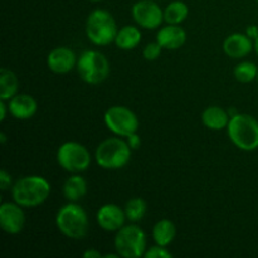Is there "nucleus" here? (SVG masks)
Here are the masks:
<instances>
[{"label": "nucleus", "instance_id": "26", "mask_svg": "<svg viewBox=\"0 0 258 258\" xmlns=\"http://www.w3.org/2000/svg\"><path fill=\"white\" fill-rule=\"evenodd\" d=\"M144 257L145 258H171L173 257V253H171L166 247L155 244V246L149 247V248L146 249L145 253H144Z\"/></svg>", "mask_w": 258, "mask_h": 258}, {"label": "nucleus", "instance_id": "23", "mask_svg": "<svg viewBox=\"0 0 258 258\" xmlns=\"http://www.w3.org/2000/svg\"><path fill=\"white\" fill-rule=\"evenodd\" d=\"M123 211H125L127 221H130L131 223H138V222H140L145 217L148 206H146V202L143 198L134 197V198L128 199L126 202Z\"/></svg>", "mask_w": 258, "mask_h": 258}, {"label": "nucleus", "instance_id": "1", "mask_svg": "<svg viewBox=\"0 0 258 258\" xmlns=\"http://www.w3.org/2000/svg\"><path fill=\"white\" fill-rule=\"evenodd\" d=\"M12 198L23 208H35L42 206L50 196V183L40 175H27L13 184Z\"/></svg>", "mask_w": 258, "mask_h": 258}, {"label": "nucleus", "instance_id": "21", "mask_svg": "<svg viewBox=\"0 0 258 258\" xmlns=\"http://www.w3.org/2000/svg\"><path fill=\"white\" fill-rule=\"evenodd\" d=\"M19 90V80L12 70L3 67L0 70V100L9 101Z\"/></svg>", "mask_w": 258, "mask_h": 258}, {"label": "nucleus", "instance_id": "27", "mask_svg": "<svg viewBox=\"0 0 258 258\" xmlns=\"http://www.w3.org/2000/svg\"><path fill=\"white\" fill-rule=\"evenodd\" d=\"M12 186H13L12 175H10L5 169H2V171H0V189H2L3 191H7L8 189H12Z\"/></svg>", "mask_w": 258, "mask_h": 258}, {"label": "nucleus", "instance_id": "15", "mask_svg": "<svg viewBox=\"0 0 258 258\" xmlns=\"http://www.w3.org/2000/svg\"><path fill=\"white\" fill-rule=\"evenodd\" d=\"M9 113L17 120H29L37 113L38 102L28 93H17L8 101Z\"/></svg>", "mask_w": 258, "mask_h": 258}, {"label": "nucleus", "instance_id": "32", "mask_svg": "<svg viewBox=\"0 0 258 258\" xmlns=\"http://www.w3.org/2000/svg\"><path fill=\"white\" fill-rule=\"evenodd\" d=\"M7 134L5 133H0V144H3V145H4L5 143H7Z\"/></svg>", "mask_w": 258, "mask_h": 258}, {"label": "nucleus", "instance_id": "14", "mask_svg": "<svg viewBox=\"0 0 258 258\" xmlns=\"http://www.w3.org/2000/svg\"><path fill=\"white\" fill-rule=\"evenodd\" d=\"M223 52L227 57L242 59L254 50V40L246 33H232L223 40Z\"/></svg>", "mask_w": 258, "mask_h": 258}, {"label": "nucleus", "instance_id": "29", "mask_svg": "<svg viewBox=\"0 0 258 258\" xmlns=\"http://www.w3.org/2000/svg\"><path fill=\"white\" fill-rule=\"evenodd\" d=\"M83 257L85 258H103V254L96 248H88L83 252Z\"/></svg>", "mask_w": 258, "mask_h": 258}, {"label": "nucleus", "instance_id": "10", "mask_svg": "<svg viewBox=\"0 0 258 258\" xmlns=\"http://www.w3.org/2000/svg\"><path fill=\"white\" fill-rule=\"evenodd\" d=\"M133 19L143 29H159L164 22V10L153 0H139L131 8Z\"/></svg>", "mask_w": 258, "mask_h": 258}, {"label": "nucleus", "instance_id": "18", "mask_svg": "<svg viewBox=\"0 0 258 258\" xmlns=\"http://www.w3.org/2000/svg\"><path fill=\"white\" fill-rule=\"evenodd\" d=\"M87 181L80 174H72L63 184V197L68 202H78L87 194Z\"/></svg>", "mask_w": 258, "mask_h": 258}, {"label": "nucleus", "instance_id": "9", "mask_svg": "<svg viewBox=\"0 0 258 258\" xmlns=\"http://www.w3.org/2000/svg\"><path fill=\"white\" fill-rule=\"evenodd\" d=\"M105 125L113 135L127 138L131 134L138 133L139 118L131 108L126 106L115 105L106 110L103 115Z\"/></svg>", "mask_w": 258, "mask_h": 258}, {"label": "nucleus", "instance_id": "4", "mask_svg": "<svg viewBox=\"0 0 258 258\" xmlns=\"http://www.w3.org/2000/svg\"><path fill=\"white\" fill-rule=\"evenodd\" d=\"M85 32L87 39L98 47H106L115 43L118 28L115 18L105 9H95L86 19Z\"/></svg>", "mask_w": 258, "mask_h": 258}, {"label": "nucleus", "instance_id": "17", "mask_svg": "<svg viewBox=\"0 0 258 258\" xmlns=\"http://www.w3.org/2000/svg\"><path fill=\"white\" fill-rule=\"evenodd\" d=\"M231 116L228 111L221 106H209L202 112V122L212 131H221L227 128Z\"/></svg>", "mask_w": 258, "mask_h": 258}, {"label": "nucleus", "instance_id": "8", "mask_svg": "<svg viewBox=\"0 0 258 258\" xmlns=\"http://www.w3.org/2000/svg\"><path fill=\"white\" fill-rule=\"evenodd\" d=\"M58 165L71 174H80L91 165V153L85 145L77 141H66L57 150Z\"/></svg>", "mask_w": 258, "mask_h": 258}, {"label": "nucleus", "instance_id": "34", "mask_svg": "<svg viewBox=\"0 0 258 258\" xmlns=\"http://www.w3.org/2000/svg\"><path fill=\"white\" fill-rule=\"evenodd\" d=\"M88 2H92V3H98V2H102V0H88Z\"/></svg>", "mask_w": 258, "mask_h": 258}, {"label": "nucleus", "instance_id": "36", "mask_svg": "<svg viewBox=\"0 0 258 258\" xmlns=\"http://www.w3.org/2000/svg\"><path fill=\"white\" fill-rule=\"evenodd\" d=\"M256 2H257V3H258V0H256Z\"/></svg>", "mask_w": 258, "mask_h": 258}, {"label": "nucleus", "instance_id": "35", "mask_svg": "<svg viewBox=\"0 0 258 258\" xmlns=\"http://www.w3.org/2000/svg\"><path fill=\"white\" fill-rule=\"evenodd\" d=\"M256 81H257V85H258V75H257V78H256Z\"/></svg>", "mask_w": 258, "mask_h": 258}, {"label": "nucleus", "instance_id": "31", "mask_svg": "<svg viewBox=\"0 0 258 258\" xmlns=\"http://www.w3.org/2000/svg\"><path fill=\"white\" fill-rule=\"evenodd\" d=\"M246 34L248 35L251 39L256 40L258 38V27L257 25H248L246 29Z\"/></svg>", "mask_w": 258, "mask_h": 258}, {"label": "nucleus", "instance_id": "25", "mask_svg": "<svg viewBox=\"0 0 258 258\" xmlns=\"http://www.w3.org/2000/svg\"><path fill=\"white\" fill-rule=\"evenodd\" d=\"M161 52H163V47L158 43V40L155 42H150L144 47L143 49V55L146 60L149 62H154V60L158 59L160 57Z\"/></svg>", "mask_w": 258, "mask_h": 258}, {"label": "nucleus", "instance_id": "3", "mask_svg": "<svg viewBox=\"0 0 258 258\" xmlns=\"http://www.w3.org/2000/svg\"><path fill=\"white\" fill-rule=\"evenodd\" d=\"M133 149L125 138H107L98 144L95 150V160L100 168L106 170H118L128 164Z\"/></svg>", "mask_w": 258, "mask_h": 258}, {"label": "nucleus", "instance_id": "16", "mask_svg": "<svg viewBox=\"0 0 258 258\" xmlns=\"http://www.w3.org/2000/svg\"><path fill=\"white\" fill-rule=\"evenodd\" d=\"M186 32L179 24H166L161 27L156 34V40L163 49L176 50L183 47L186 42Z\"/></svg>", "mask_w": 258, "mask_h": 258}, {"label": "nucleus", "instance_id": "11", "mask_svg": "<svg viewBox=\"0 0 258 258\" xmlns=\"http://www.w3.org/2000/svg\"><path fill=\"white\" fill-rule=\"evenodd\" d=\"M25 213L23 207L13 202H3L0 204V226L7 234L20 233L24 228Z\"/></svg>", "mask_w": 258, "mask_h": 258}, {"label": "nucleus", "instance_id": "12", "mask_svg": "<svg viewBox=\"0 0 258 258\" xmlns=\"http://www.w3.org/2000/svg\"><path fill=\"white\" fill-rule=\"evenodd\" d=\"M96 221L101 229L105 232H117L125 226L127 221L123 208L115 203L103 204L96 213Z\"/></svg>", "mask_w": 258, "mask_h": 258}, {"label": "nucleus", "instance_id": "30", "mask_svg": "<svg viewBox=\"0 0 258 258\" xmlns=\"http://www.w3.org/2000/svg\"><path fill=\"white\" fill-rule=\"evenodd\" d=\"M8 112H9V106H8V101L0 100V121H4L7 118Z\"/></svg>", "mask_w": 258, "mask_h": 258}, {"label": "nucleus", "instance_id": "33", "mask_svg": "<svg viewBox=\"0 0 258 258\" xmlns=\"http://www.w3.org/2000/svg\"><path fill=\"white\" fill-rule=\"evenodd\" d=\"M254 52H256L257 55H258V38L256 40H254Z\"/></svg>", "mask_w": 258, "mask_h": 258}, {"label": "nucleus", "instance_id": "7", "mask_svg": "<svg viewBox=\"0 0 258 258\" xmlns=\"http://www.w3.org/2000/svg\"><path fill=\"white\" fill-rule=\"evenodd\" d=\"M115 251L123 258H140L148 249L146 234L138 224L131 223L123 226L116 232L113 239Z\"/></svg>", "mask_w": 258, "mask_h": 258}, {"label": "nucleus", "instance_id": "5", "mask_svg": "<svg viewBox=\"0 0 258 258\" xmlns=\"http://www.w3.org/2000/svg\"><path fill=\"white\" fill-rule=\"evenodd\" d=\"M229 140L242 151L258 149V120L248 113H236L227 126Z\"/></svg>", "mask_w": 258, "mask_h": 258}, {"label": "nucleus", "instance_id": "19", "mask_svg": "<svg viewBox=\"0 0 258 258\" xmlns=\"http://www.w3.org/2000/svg\"><path fill=\"white\" fill-rule=\"evenodd\" d=\"M151 234H153V241L155 242V244L168 247L175 239L176 227L170 219H160L154 224Z\"/></svg>", "mask_w": 258, "mask_h": 258}, {"label": "nucleus", "instance_id": "24", "mask_svg": "<svg viewBox=\"0 0 258 258\" xmlns=\"http://www.w3.org/2000/svg\"><path fill=\"white\" fill-rule=\"evenodd\" d=\"M258 75V67L254 62L251 60H242L234 67L233 76L238 82L251 83L256 81Z\"/></svg>", "mask_w": 258, "mask_h": 258}, {"label": "nucleus", "instance_id": "28", "mask_svg": "<svg viewBox=\"0 0 258 258\" xmlns=\"http://www.w3.org/2000/svg\"><path fill=\"white\" fill-rule=\"evenodd\" d=\"M126 141H127L128 146H130L133 150H138L139 148H140L141 145V138L139 136L138 133L135 134H131L130 136H127V138H125Z\"/></svg>", "mask_w": 258, "mask_h": 258}, {"label": "nucleus", "instance_id": "20", "mask_svg": "<svg viewBox=\"0 0 258 258\" xmlns=\"http://www.w3.org/2000/svg\"><path fill=\"white\" fill-rule=\"evenodd\" d=\"M141 30L139 29V25H125V27L120 28L116 35L115 44L116 47L120 48L122 50H131L135 49L139 44L141 43Z\"/></svg>", "mask_w": 258, "mask_h": 258}, {"label": "nucleus", "instance_id": "13", "mask_svg": "<svg viewBox=\"0 0 258 258\" xmlns=\"http://www.w3.org/2000/svg\"><path fill=\"white\" fill-rule=\"evenodd\" d=\"M78 57L75 50L68 47H55L47 57V66L53 73L66 75L77 67Z\"/></svg>", "mask_w": 258, "mask_h": 258}, {"label": "nucleus", "instance_id": "6", "mask_svg": "<svg viewBox=\"0 0 258 258\" xmlns=\"http://www.w3.org/2000/svg\"><path fill=\"white\" fill-rule=\"evenodd\" d=\"M76 68L81 80L88 85H100L105 82L111 72L107 57L95 49H88L81 53Z\"/></svg>", "mask_w": 258, "mask_h": 258}, {"label": "nucleus", "instance_id": "2", "mask_svg": "<svg viewBox=\"0 0 258 258\" xmlns=\"http://www.w3.org/2000/svg\"><path fill=\"white\" fill-rule=\"evenodd\" d=\"M55 226L64 237L75 241L83 239L88 234L90 219L88 214L80 204L70 202L60 207L55 216Z\"/></svg>", "mask_w": 258, "mask_h": 258}, {"label": "nucleus", "instance_id": "22", "mask_svg": "<svg viewBox=\"0 0 258 258\" xmlns=\"http://www.w3.org/2000/svg\"><path fill=\"white\" fill-rule=\"evenodd\" d=\"M189 15V7L181 0H174L164 9V22L166 24H179L185 22Z\"/></svg>", "mask_w": 258, "mask_h": 258}]
</instances>
